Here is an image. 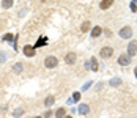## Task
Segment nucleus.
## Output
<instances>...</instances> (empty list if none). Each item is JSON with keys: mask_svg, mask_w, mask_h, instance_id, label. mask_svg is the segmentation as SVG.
Wrapping results in <instances>:
<instances>
[{"mask_svg": "<svg viewBox=\"0 0 137 118\" xmlns=\"http://www.w3.org/2000/svg\"><path fill=\"white\" fill-rule=\"evenodd\" d=\"M58 65V60L54 57V55H49V57H46V60H44V66L47 68V69H50V68H55Z\"/></svg>", "mask_w": 137, "mask_h": 118, "instance_id": "f257e3e1", "label": "nucleus"}, {"mask_svg": "<svg viewBox=\"0 0 137 118\" xmlns=\"http://www.w3.org/2000/svg\"><path fill=\"white\" fill-rule=\"evenodd\" d=\"M99 55H101V58H110L112 55H114V47H103L101 49V52H99Z\"/></svg>", "mask_w": 137, "mask_h": 118, "instance_id": "f03ea898", "label": "nucleus"}, {"mask_svg": "<svg viewBox=\"0 0 137 118\" xmlns=\"http://www.w3.org/2000/svg\"><path fill=\"white\" fill-rule=\"evenodd\" d=\"M120 36L125 38V39H126V38H131V36H133V28H131V27H123V28L120 30Z\"/></svg>", "mask_w": 137, "mask_h": 118, "instance_id": "7ed1b4c3", "label": "nucleus"}, {"mask_svg": "<svg viewBox=\"0 0 137 118\" xmlns=\"http://www.w3.org/2000/svg\"><path fill=\"white\" fill-rule=\"evenodd\" d=\"M118 63H120L121 66L129 65V63H131V57H129V55H126V54H121V55H120V58H118Z\"/></svg>", "mask_w": 137, "mask_h": 118, "instance_id": "20e7f679", "label": "nucleus"}, {"mask_svg": "<svg viewBox=\"0 0 137 118\" xmlns=\"http://www.w3.org/2000/svg\"><path fill=\"white\" fill-rule=\"evenodd\" d=\"M35 52H36V50H35L33 46H28V44H27V46L24 47V54H25L27 57H35Z\"/></svg>", "mask_w": 137, "mask_h": 118, "instance_id": "39448f33", "label": "nucleus"}, {"mask_svg": "<svg viewBox=\"0 0 137 118\" xmlns=\"http://www.w3.org/2000/svg\"><path fill=\"white\" fill-rule=\"evenodd\" d=\"M136 54H137V43H136V41H133V43L129 44L128 55H129V57H133V55H136Z\"/></svg>", "mask_w": 137, "mask_h": 118, "instance_id": "423d86ee", "label": "nucleus"}, {"mask_svg": "<svg viewBox=\"0 0 137 118\" xmlns=\"http://www.w3.org/2000/svg\"><path fill=\"white\" fill-rule=\"evenodd\" d=\"M65 60H66L68 65H74V63H76V54H74V52H69V54L65 57Z\"/></svg>", "mask_w": 137, "mask_h": 118, "instance_id": "0eeeda50", "label": "nucleus"}, {"mask_svg": "<svg viewBox=\"0 0 137 118\" xmlns=\"http://www.w3.org/2000/svg\"><path fill=\"white\" fill-rule=\"evenodd\" d=\"M114 5V0H103L101 2V9H107Z\"/></svg>", "mask_w": 137, "mask_h": 118, "instance_id": "6e6552de", "label": "nucleus"}, {"mask_svg": "<svg viewBox=\"0 0 137 118\" xmlns=\"http://www.w3.org/2000/svg\"><path fill=\"white\" fill-rule=\"evenodd\" d=\"M101 33H103V28H101V27H95V28L92 30V36H93V38H98Z\"/></svg>", "mask_w": 137, "mask_h": 118, "instance_id": "1a4fd4ad", "label": "nucleus"}, {"mask_svg": "<svg viewBox=\"0 0 137 118\" xmlns=\"http://www.w3.org/2000/svg\"><path fill=\"white\" fill-rule=\"evenodd\" d=\"M88 110H90V109H88L87 104H80V106H79V114L85 115V114H88Z\"/></svg>", "mask_w": 137, "mask_h": 118, "instance_id": "9d476101", "label": "nucleus"}, {"mask_svg": "<svg viewBox=\"0 0 137 118\" xmlns=\"http://www.w3.org/2000/svg\"><path fill=\"white\" fill-rule=\"evenodd\" d=\"M65 115H66V110L62 107V109H58L57 112H55V117L57 118H65Z\"/></svg>", "mask_w": 137, "mask_h": 118, "instance_id": "9b49d317", "label": "nucleus"}, {"mask_svg": "<svg viewBox=\"0 0 137 118\" xmlns=\"http://www.w3.org/2000/svg\"><path fill=\"white\" fill-rule=\"evenodd\" d=\"M90 27H92V24H90V20H87V22H84V24H82L80 30H82V32L85 33V32H88V30H90Z\"/></svg>", "mask_w": 137, "mask_h": 118, "instance_id": "f8f14e48", "label": "nucleus"}, {"mask_svg": "<svg viewBox=\"0 0 137 118\" xmlns=\"http://www.w3.org/2000/svg\"><path fill=\"white\" fill-rule=\"evenodd\" d=\"M13 3H14V0H3V2H2V6H3V8H11Z\"/></svg>", "mask_w": 137, "mask_h": 118, "instance_id": "ddd939ff", "label": "nucleus"}, {"mask_svg": "<svg viewBox=\"0 0 137 118\" xmlns=\"http://www.w3.org/2000/svg\"><path fill=\"white\" fill-rule=\"evenodd\" d=\"M92 69H93V71H98V60H96L95 57L92 58Z\"/></svg>", "mask_w": 137, "mask_h": 118, "instance_id": "4468645a", "label": "nucleus"}, {"mask_svg": "<svg viewBox=\"0 0 137 118\" xmlns=\"http://www.w3.org/2000/svg\"><path fill=\"white\" fill-rule=\"evenodd\" d=\"M54 101H55V99H54L52 96H49V98L46 99V102H44V104H46V107H50V106L54 104Z\"/></svg>", "mask_w": 137, "mask_h": 118, "instance_id": "2eb2a0df", "label": "nucleus"}, {"mask_svg": "<svg viewBox=\"0 0 137 118\" xmlns=\"http://www.w3.org/2000/svg\"><path fill=\"white\" fill-rule=\"evenodd\" d=\"M21 71H22V65H21V63L14 65V68H13V73H21Z\"/></svg>", "mask_w": 137, "mask_h": 118, "instance_id": "dca6fc26", "label": "nucleus"}, {"mask_svg": "<svg viewBox=\"0 0 137 118\" xmlns=\"http://www.w3.org/2000/svg\"><path fill=\"white\" fill-rule=\"evenodd\" d=\"M120 84H121L120 79H112V80H110V85H114V87H117V85H120Z\"/></svg>", "mask_w": 137, "mask_h": 118, "instance_id": "f3484780", "label": "nucleus"}, {"mask_svg": "<svg viewBox=\"0 0 137 118\" xmlns=\"http://www.w3.org/2000/svg\"><path fill=\"white\" fill-rule=\"evenodd\" d=\"M79 99H80V93H79V91H76V93L73 95V101H79Z\"/></svg>", "mask_w": 137, "mask_h": 118, "instance_id": "a211bd4d", "label": "nucleus"}, {"mask_svg": "<svg viewBox=\"0 0 137 118\" xmlns=\"http://www.w3.org/2000/svg\"><path fill=\"white\" fill-rule=\"evenodd\" d=\"M22 114H24V110H22V109H17V110L14 112V117H21Z\"/></svg>", "mask_w": 137, "mask_h": 118, "instance_id": "6ab92c4d", "label": "nucleus"}, {"mask_svg": "<svg viewBox=\"0 0 137 118\" xmlns=\"http://www.w3.org/2000/svg\"><path fill=\"white\" fill-rule=\"evenodd\" d=\"M3 39H5V41H11V39H13V35H11V33H8V35H5V38H3Z\"/></svg>", "mask_w": 137, "mask_h": 118, "instance_id": "aec40b11", "label": "nucleus"}, {"mask_svg": "<svg viewBox=\"0 0 137 118\" xmlns=\"http://www.w3.org/2000/svg\"><path fill=\"white\" fill-rule=\"evenodd\" d=\"M44 43H46V38H43L39 43H36V46H35V47H39V46H41V44H44Z\"/></svg>", "mask_w": 137, "mask_h": 118, "instance_id": "412c9836", "label": "nucleus"}, {"mask_svg": "<svg viewBox=\"0 0 137 118\" xmlns=\"http://www.w3.org/2000/svg\"><path fill=\"white\" fill-rule=\"evenodd\" d=\"M50 115H52V112H50V110H47V112L44 114V117H46V118H49V117H50Z\"/></svg>", "mask_w": 137, "mask_h": 118, "instance_id": "4be33fe9", "label": "nucleus"}, {"mask_svg": "<svg viewBox=\"0 0 137 118\" xmlns=\"http://www.w3.org/2000/svg\"><path fill=\"white\" fill-rule=\"evenodd\" d=\"M134 73H136V77H137V68H136V71H134Z\"/></svg>", "mask_w": 137, "mask_h": 118, "instance_id": "5701e85b", "label": "nucleus"}, {"mask_svg": "<svg viewBox=\"0 0 137 118\" xmlns=\"http://www.w3.org/2000/svg\"><path fill=\"white\" fill-rule=\"evenodd\" d=\"M35 118H43V117H35Z\"/></svg>", "mask_w": 137, "mask_h": 118, "instance_id": "b1692460", "label": "nucleus"}, {"mask_svg": "<svg viewBox=\"0 0 137 118\" xmlns=\"http://www.w3.org/2000/svg\"><path fill=\"white\" fill-rule=\"evenodd\" d=\"M65 118H71V117H65Z\"/></svg>", "mask_w": 137, "mask_h": 118, "instance_id": "393cba45", "label": "nucleus"}]
</instances>
